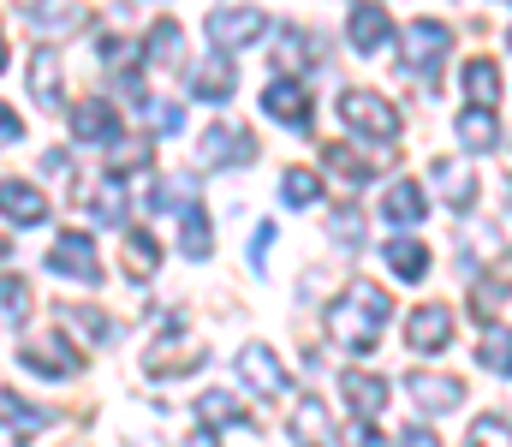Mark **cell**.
<instances>
[{
  "label": "cell",
  "instance_id": "cell-25",
  "mask_svg": "<svg viewBox=\"0 0 512 447\" xmlns=\"http://www.w3.org/2000/svg\"><path fill=\"white\" fill-rule=\"evenodd\" d=\"M477 364L495 370V376H512V328L483 322V334H477Z\"/></svg>",
  "mask_w": 512,
  "mask_h": 447
},
{
  "label": "cell",
  "instance_id": "cell-24",
  "mask_svg": "<svg viewBox=\"0 0 512 447\" xmlns=\"http://www.w3.org/2000/svg\"><path fill=\"white\" fill-rule=\"evenodd\" d=\"M292 442H334V418H328V406L316 394H304L292 406Z\"/></svg>",
  "mask_w": 512,
  "mask_h": 447
},
{
  "label": "cell",
  "instance_id": "cell-36",
  "mask_svg": "<svg viewBox=\"0 0 512 447\" xmlns=\"http://www.w3.org/2000/svg\"><path fill=\"white\" fill-rule=\"evenodd\" d=\"M137 114H143V126H155L161 138H173V132L185 126V114H179V102H143Z\"/></svg>",
  "mask_w": 512,
  "mask_h": 447
},
{
  "label": "cell",
  "instance_id": "cell-27",
  "mask_svg": "<svg viewBox=\"0 0 512 447\" xmlns=\"http://www.w3.org/2000/svg\"><path fill=\"white\" fill-rule=\"evenodd\" d=\"M179 54H185V30H179L173 18H161V24L149 30V42H143V60H149V66H179Z\"/></svg>",
  "mask_w": 512,
  "mask_h": 447
},
{
  "label": "cell",
  "instance_id": "cell-43",
  "mask_svg": "<svg viewBox=\"0 0 512 447\" xmlns=\"http://www.w3.org/2000/svg\"><path fill=\"white\" fill-rule=\"evenodd\" d=\"M507 197H512V185H507Z\"/></svg>",
  "mask_w": 512,
  "mask_h": 447
},
{
  "label": "cell",
  "instance_id": "cell-2",
  "mask_svg": "<svg viewBox=\"0 0 512 447\" xmlns=\"http://www.w3.org/2000/svg\"><path fill=\"white\" fill-rule=\"evenodd\" d=\"M340 120L358 138H376V144H393L399 138V114H393V102L376 96V90H340Z\"/></svg>",
  "mask_w": 512,
  "mask_h": 447
},
{
  "label": "cell",
  "instance_id": "cell-32",
  "mask_svg": "<svg viewBox=\"0 0 512 447\" xmlns=\"http://www.w3.org/2000/svg\"><path fill=\"white\" fill-rule=\"evenodd\" d=\"M30 316V287L18 275H0V328H18Z\"/></svg>",
  "mask_w": 512,
  "mask_h": 447
},
{
  "label": "cell",
  "instance_id": "cell-40",
  "mask_svg": "<svg viewBox=\"0 0 512 447\" xmlns=\"http://www.w3.org/2000/svg\"><path fill=\"white\" fill-rule=\"evenodd\" d=\"M274 54H280V66H286V72H292V66H304V36H298V30H280V48H274Z\"/></svg>",
  "mask_w": 512,
  "mask_h": 447
},
{
  "label": "cell",
  "instance_id": "cell-35",
  "mask_svg": "<svg viewBox=\"0 0 512 447\" xmlns=\"http://www.w3.org/2000/svg\"><path fill=\"white\" fill-rule=\"evenodd\" d=\"M215 251V227L203 209H185V257H209Z\"/></svg>",
  "mask_w": 512,
  "mask_h": 447
},
{
  "label": "cell",
  "instance_id": "cell-28",
  "mask_svg": "<svg viewBox=\"0 0 512 447\" xmlns=\"http://www.w3.org/2000/svg\"><path fill=\"white\" fill-rule=\"evenodd\" d=\"M465 96L483 102V108H495L501 102V66L495 60H465Z\"/></svg>",
  "mask_w": 512,
  "mask_h": 447
},
{
  "label": "cell",
  "instance_id": "cell-9",
  "mask_svg": "<svg viewBox=\"0 0 512 447\" xmlns=\"http://www.w3.org/2000/svg\"><path fill=\"white\" fill-rule=\"evenodd\" d=\"M221 430H239V436H251V412H245V400H233V394H203L197 400V436L203 442H215Z\"/></svg>",
  "mask_w": 512,
  "mask_h": 447
},
{
  "label": "cell",
  "instance_id": "cell-37",
  "mask_svg": "<svg viewBox=\"0 0 512 447\" xmlns=\"http://www.w3.org/2000/svg\"><path fill=\"white\" fill-rule=\"evenodd\" d=\"M0 412H6L18 430H42V424H48V412H42V406H24L18 394H0Z\"/></svg>",
  "mask_w": 512,
  "mask_h": 447
},
{
  "label": "cell",
  "instance_id": "cell-14",
  "mask_svg": "<svg viewBox=\"0 0 512 447\" xmlns=\"http://www.w3.org/2000/svg\"><path fill=\"white\" fill-rule=\"evenodd\" d=\"M405 340H411V352H447V340H453V310H447V304H423V310H411Z\"/></svg>",
  "mask_w": 512,
  "mask_h": 447
},
{
  "label": "cell",
  "instance_id": "cell-21",
  "mask_svg": "<svg viewBox=\"0 0 512 447\" xmlns=\"http://www.w3.org/2000/svg\"><path fill=\"white\" fill-rule=\"evenodd\" d=\"M382 215L393 221V227H417L423 215H429V203H423V185L417 179H393L382 197Z\"/></svg>",
  "mask_w": 512,
  "mask_h": 447
},
{
  "label": "cell",
  "instance_id": "cell-29",
  "mask_svg": "<svg viewBox=\"0 0 512 447\" xmlns=\"http://www.w3.org/2000/svg\"><path fill=\"white\" fill-rule=\"evenodd\" d=\"M155 269H161V245H155L143 227H131L126 233V275L131 281H149Z\"/></svg>",
  "mask_w": 512,
  "mask_h": 447
},
{
  "label": "cell",
  "instance_id": "cell-8",
  "mask_svg": "<svg viewBox=\"0 0 512 447\" xmlns=\"http://www.w3.org/2000/svg\"><path fill=\"white\" fill-rule=\"evenodd\" d=\"M239 376H245V388L262 394V400L292 394V370L274 358V346H245V352H239Z\"/></svg>",
  "mask_w": 512,
  "mask_h": 447
},
{
  "label": "cell",
  "instance_id": "cell-22",
  "mask_svg": "<svg viewBox=\"0 0 512 447\" xmlns=\"http://www.w3.org/2000/svg\"><path fill=\"white\" fill-rule=\"evenodd\" d=\"M459 144L471 149V155H489V149L501 144V126H495V108H483V102H471V108L459 114Z\"/></svg>",
  "mask_w": 512,
  "mask_h": 447
},
{
  "label": "cell",
  "instance_id": "cell-4",
  "mask_svg": "<svg viewBox=\"0 0 512 447\" xmlns=\"http://www.w3.org/2000/svg\"><path fill=\"white\" fill-rule=\"evenodd\" d=\"M72 197L102 221V227H120L126 221V191H120V173H78L72 179Z\"/></svg>",
  "mask_w": 512,
  "mask_h": 447
},
{
  "label": "cell",
  "instance_id": "cell-3",
  "mask_svg": "<svg viewBox=\"0 0 512 447\" xmlns=\"http://www.w3.org/2000/svg\"><path fill=\"white\" fill-rule=\"evenodd\" d=\"M447 48H453V30H447V24H435V18H417V24H405V66H411V72H423V78H441V60H447Z\"/></svg>",
  "mask_w": 512,
  "mask_h": 447
},
{
  "label": "cell",
  "instance_id": "cell-30",
  "mask_svg": "<svg viewBox=\"0 0 512 447\" xmlns=\"http://www.w3.org/2000/svg\"><path fill=\"white\" fill-rule=\"evenodd\" d=\"M322 161H328V173L346 179V185H364V179L376 173V161H358V149H346V144H328L322 149Z\"/></svg>",
  "mask_w": 512,
  "mask_h": 447
},
{
  "label": "cell",
  "instance_id": "cell-31",
  "mask_svg": "<svg viewBox=\"0 0 512 447\" xmlns=\"http://www.w3.org/2000/svg\"><path fill=\"white\" fill-rule=\"evenodd\" d=\"M84 18H90L84 6H36V12H30V24H36L42 36H48V30H54V36H72V30H84Z\"/></svg>",
  "mask_w": 512,
  "mask_h": 447
},
{
  "label": "cell",
  "instance_id": "cell-12",
  "mask_svg": "<svg viewBox=\"0 0 512 447\" xmlns=\"http://www.w3.org/2000/svg\"><path fill=\"white\" fill-rule=\"evenodd\" d=\"M262 108H268V120H280V126H292V132H310V96H304V84H292V78H274L268 90H262Z\"/></svg>",
  "mask_w": 512,
  "mask_h": 447
},
{
  "label": "cell",
  "instance_id": "cell-44",
  "mask_svg": "<svg viewBox=\"0 0 512 447\" xmlns=\"http://www.w3.org/2000/svg\"><path fill=\"white\" fill-rule=\"evenodd\" d=\"M507 42H512V30H507Z\"/></svg>",
  "mask_w": 512,
  "mask_h": 447
},
{
  "label": "cell",
  "instance_id": "cell-41",
  "mask_svg": "<svg viewBox=\"0 0 512 447\" xmlns=\"http://www.w3.org/2000/svg\"><path fill=\"white\" fill-rule=\"evenodd\" d=\"M18 138H24V120H18V114L0 102V144H18Z\"/></svg>",
  "mask_w": 512,
  "mask_h": 447
},
{
  "label": "cell",
  "instance_id": "cell-7",
  "mask_svg": "<svg viewBox=\"0 0 512 447\" xmlns=\"http://www.w3.org/2000/svg\"><path fill=\"white\" fill-rule=\"evenodd\" d=\"M256 36H268V18H262L256 6H215V12H209V42H215V48L239 54V48H251Z\"/></svg>",
  "mask_w": 512,
  "mask_h": 447
},
{
  "label": "cell",
  "instance_id": "cell-17",
  "mask_svg": "<svg viewBox=\"0 0 512 447\" xmlns=\"http://www.w3.org/2000/svg\"><path fill=\"white\" fill-rule=\"evenodd\" d=\"M435 191L465 215V209L477 203V173H471V161H465V155H441V161H435Z\"/></svg>",
  "mask_w": 512,
  "mask_h": 447
},
{
  "label": "cell",
  "instance_id": "cell-13",
  "mask_svg": "<svg viewBox=\"0 0 512 447\" xmlns=\"http://www.w3.org/2000/svg\"><path fill=\"white\" fill-rule=\"evenodd\" d=\"M405 388H411V400H417L423 412H435V418H447V412L465 400V382H459V376H435V370H411Z\"/></svg>",
  "mask_w": 512,
  "mask_h": 447
},
{
  "label": "cell",
  "instance_id": "cell-33",
  "mask_svg": "<svg viewBox=\"0 0 512 447\" xmlns=\"http://www.w3.org/2000/svg\"><path fill=\"white\" fill-rule=\"evenodd\" d=\"M280 191H286V203H292V209H304V203H316V197H322V179H316L310 167H286Z\"/></svg>",
  "mask_w": 512,
  "mask_h": 447
},
{
  "label": "cell",
  "instance_id": "cell-5",
  "mask_svg": "<svg viewBox=\"0 0 512 447\" xmlns=\"http://www.w3.org/2000/svg\"><path fill=\"white\" fill-rule=\"evenodd\" d=\"M48 269L54 275H72V281H102V251H96V239L90 233H60L54 245H48Z\"/></svg>",
  "mask_w": 512,
  "mask_h": 447
},
{
  "label": "cell",
  "instance_id": "cell-38",
  "mask_svg": "<svg viewBox=\"0 0 512 447\" xmlns=\"http://www.w3.org/2000/svg\"><path fill=\"white\" fill-rule=\"evenodd\" d=\"M334 239H340L346 251L364 245V221H358V209H340V215H334Z\"/></svg>",
  "mask_w": 512,
  "mask_h": 447
},
{
  "label": "cell",
  "instance_id": "cell-34",
  "mask_svg": "<svg viewBox=\"0 0 512 447\" xmlns=\"http://www.w3.org/2000/svg\"><path fill=\"white\" fill-rule=\"evenodd\" d=\"M60 322H72V328H84L90 340H114V322H108L102 310H90V304H60Z\"/></svg>",
  "mask_w": 512,
  "mask_h": 447
},
{
  "label": "cell",
  "instance_id": "cell-39",
  "mask_svg": "<svg viewBox=\"0 0 512 447\" xmlns=\"http://www.w3.org/2000/svg\"><path fill=\"white\" fill-rule=\"evenodd\" d=\"M471 442H512V424L507 418H477L471 424Z\"/></svg>",
  "mask_w": 512,
  "mask_h": 447
},
{
  "label": "cell",
  "instance_id": "cell-6",
  "mask_svg": "<svg viewBox=\"0 0 512 447\" xmlns=\"http://www.w3.org/2000/svg\"><path fill=\"white\" fill-rule=\"evenodd\" d=\"M18 364L36 370V376L72 382V376L84 370V352H72V340H60V334H42V340H24V346H18Z\"/></svg>",
  "mask_w": 512,
  "mask_h": 447
},
{
  "label": "cell",
  "instance_id": "cell-42",
  "mask_svg": "<svg viewBox=\"0 0 512 447\" xmlns=\"http://www.w3.org/2000/svg\"><path fill=\"white\" fill-rule=\"evenodd\" d=\"M0 72H6V30H0Z\"/></svg>",
  "mask_w": 512,
  "mask_h": 447
},
{
  "label": "cell",
  "instance_id": "cell-16",
  "mask_svg": "<svg viewBox=\"0 0 512 447\" xmlns=\"http://www.w3.org/2000/svg\"><path fill=\"white\" fill-rule=\"evenodd\" d=\"M72 138H78V144H120V114H114V102H96V96H90V102H78V108H72Z\"/></svg>",
  "mask_w": 512,
  "mask_h": 447
},
{
  "label": "cell",
  "instance_id": "cell-19",
  "mask_svg": "<svg viewBox=\"0 0 512 447\" xmlns=\"http://www.w3.org/2000/svg\"><path fill=\"white\" fill-rule=\"evenodd\" d=\"M233 84H239V72H233L227 48H215V60H197V66H191V90H197L203 102H227Z\"/></svg>",
  "mask_w": 512,
  "mask_h": 447
},
{
  "label": "cell",
  "instance_id": "cell-10",
  "mask_svg": "<svg viewBox=\"0 0 512 447\" xmlns=\"http://www.w3.org/2000/svg\"><path fill=\"white\" fill-rule=\"evenodd\" d=\"M197 364H203V346H197V340H185V334H167V340H155V346L143 352V370H149L155 382L185 376V370H197Z\"/></svg>",
  "mask_w": 512,
  "mask_h": 447
},
{
  "label": "cell",
  "instance_id": "cell-15",
  "mask_svg": "<svg viewBox=\"0 0 512 447\" xmlns=\"http://www.w3.org/2000/svg\"><path fill=\"white\" fill-rule=\"evenodd\" d=\"M0 215L12 227H42L48 221V197L30 179H0Z\"/></svg>",
  "mask_w": 512,
  "mask_h": 447
},
{
  "label": "cell",
  "instance_id": "cell-23",
  "mask_svg": "<svg viewBox=\"0 0 512 447\" xmlns=\"http://www.w3.org/2000/svg\"><path fill=\"white\" fill-rule=\"evenodd\" d=\"M30 96H36V108H60V60H54V48H36L30 54Z\"/></svg>",
  "mask_w": 512,
  "mask_h": 447
},
{
  "label": "cell",
  "instance_id": "cell-11",
  "mask_svg": "<svg viewBox=\"0 0 512 447\" xmlns=\"http://www.w3.org/2000/svg\"><path fill=\"white\" fill-rule=\"evenodd\" d=\"M197 161L203 167H233V161H256V138L245 126H215L197 138Z\"/></svg>",
  "mask_w": 512,
  "mask_h": 447
},
{
  "label": "cell",
  "instance_id": "cell-26",
  "mask_svg": "<svg viewBox=\"0 0 512 447\" xmlns=\"http://www.w3.org/2000/svg\"><path fill=\"white\" fill-rule=\"evenodd\" d=\"M382 257L399 281H423V275H429V245H417V239H387Z\"/></svg>",
  "mask_w": 512,
  "mask_h": 447
},
{
  "label": "cell",
  "instance_id": "cell-20",
  "mask_svg": "<svg viewBox=\"0 0 512 447\" xmlns=\"http://www.w3.org/2000/svg\"><path fill=\"white\" fill-rule=\"evenodd\" d=\"M346 42H352L358 54H376V48H387V6H376V0H364V6H352V24H346Z\"/></svg>",
  "mask_w": 512,
  "mask_h": 447
},
{
  "label": "cell",
  "instance_id": "cell-18",
  "mask_svg": "<svg viewBox=\"0 0 512 447\" xmlns=\"http://www.w3.org/2000/svg\"><path fill=\"white\" fill-rule=\"evenodd\" d=\"M340 394H346V406L358 412V424H370V418L387 406V382L370 376V370H346V376H340Z\"/></svg>",
  "mask_w": 512,
  "mask_h": 447
},
{
  "label": "cell",
  "instance_id": "cell-1",
  "mask_svg": "<svg viewBox=\"0 0 512 447\" xmlns=\"http://www.w3.org/2000/svg\"><path fill=\"white\" fill-rule=\"evenodd\" d=\"M387 316H393V298L376 287V281H352L346 287V298L328 310V328H334V340L346 346V352H376V340H382Z\"/></svg>",
  "mask_w": 512,
  "mask_h": 447
}]
</instances>
